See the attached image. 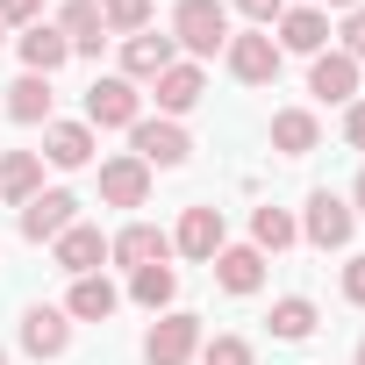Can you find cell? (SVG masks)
Wrapping results in <instances>:
<instances>
[{
	"mask_svg": "<svg viewBox=\"0 0 365 365\" xmlns=\"http://www.w3.org/2000/svg\"><path fill=\"white\" fill-rule=\"evenodd\" d=\"M237 15H251V22L265 29V22H279V15H287V0H237Z\"/></svg>",
	"mask_w": 365,
	"mask_h": 365,
	"instance_id": "d6a6232c",
	"label": "cell"
},
{
	"mask_svg": "<svg viewBox=\"0 0 365 365\" xmlns=\"http://www.w3.org/2000/svg\"><path fill=\"white\" fill-rule=\"evenodd\" d=\"M344 143L365 150V101H351V115H344Z\"/></svg>",
	"mask_w": 365,
	"mask_h": 365,
	"instance_id": "836d02e7",
	"label": "cell"
},
{
	"mask_svg": "<svg viewBox=\"0 0 365 365\" xmlns=\"http://www.w3.org/2000/svg\"><path fill=\"white\" fill-rule=\"evenodd\" d=\"M122 308V294L108 287V272H86V279H72V301H65V315H79V322H108Z\"/></svg>",
	"mask_w": 365,
	"mask_h": 365,
	"instance_id": "603a6c76",
	"label": "cell"
},
{
	"mask_svg": "<svg viewBox=\"0 0 365 365\" xmlns=\"http://www.w3.org/2000/svg\"><path fill=\"white\" fill-rule=\"evenodd\" d=\"M72 222H79V201H72L65 187H51V194L22 201V237H29V244H58Z\"/></svg>",
	"mask_w": 365,
	"mask_h": 365,
	"instance_id": "8992f818",
	"label": "cell"
},
{
	"mask_svg": "<svg viewBox=\"0 0 365 365\" xmlns=\"http://www.w3.org/2000/svg\"><path fill=\"white\" fill-rule=\"evenodd\" d=\"M336 36H344V58H351V65H358V58H365V8H351V15H344V29H336Z\"/></svg>",
	"mask_w": 365,
	"mask_h": 365,
	"instance_id": "f546056e",
	"label": "cell"
},
{
	"mask_svg": "<svg viewBox=\"0 0 365 365\" xmlns=\"http://www.w3.org/2000/svg\"><path fill=\"white\" fill-rule=\"evenodd\" d=\"M143 115H136V79H93L86 86V129H136Z\"/></svg>",
	"mask_w": 365,
	"mask_h": 365,
	"instance_id": "3957f363",
	"label": "cell"
},
{
	"mask_svg": "<svg viewBox=\"0 0 365 365\" xmlns=\"http://www.w3.org/2000/svg\"><path fill=\"white\" fill-rule=\"evenodd\" d=\"M58 36H65L79 58H93V51L108 43V22H101V8H93V0H65V15H58Z\"/></svg>",
	"mask_w": 365,
	"mask_h": 365,
	"instance_id": "ac0fdd59",
	"label": "cell"
},
{
	"mask_svg": "<svg viewBox=\"0 0 365 365\" xmlns=\"http://www.w3.org/2000/svg\"><path fill=\"white\" fill-rule=\"evenodd\" d=\"M222 58H230V72H237L244 86H272V79H279V43H272V29L230 36V43H222Z\"/></svg>",
	"mask_w": 365,
	"mask_h": 365,
	"instance_id": "5b68a950",
	"label": "cell"
},
{
	"mask_svg": "<svg viewBox=\"0 0 365 365\" xmlns=\"http://www.w3.org/2000/svg\"><path fill=\"white\" fill-rule=\"evenodd\" d=\"M93 8H101V22L115 36H143L150 29V0H93Z\"/></svg>",
	"mask_w": 365,
	"mask_h": 365,
	"instance_id": "83f0119b",
	"label": "cell"
},
{
	"mask_svg": "<svg viewBox=\"0 0 365 365\" xmlns=\"http://www.w3.org/2000/svg\"><path fill=\"white\" fill-rule=\"evenodd\" d=\"M165 65H179V43L172 36H122V79H158Z\"/></svg>",
	"mask_w": 365,
	"mask_h": 365,
	"instance_id": "5bb4252c",
	"label": "cell"
},
{
	"mask_svg": "<svg viewBox=\"0 0 365 365\" xmlns=\"http://www.w3.org/2000/svg\"><path fill=\"white\" fill-rule=\"evenodd\" d=\"M65 344H72L65 308H29V315H22V351H29V358H65Z\"/></svg>",
	"mask_w": 365,
	"mask_h": 365,
	"instance_id": "2e32d148",
	"label": "cell"
},
{
	"mask_svg": "<svg viewBox=\"0 0 365 365\" xmlns=\"http://www.w3.org/2000/svg\"><path fill=\"white\" fill-rule=\"evenodd\" d=\"M201 365H251V344L244 336H215V344H201Z\"/></svg>",
	"mask_w": 365,
	"mask_h": 365,
	"instance_id": "f1b7e54d",
	"label": "cell"
},
{
	"mask_svg": "<svg viewBox=\"0 0 365 365\" xmlns=\"http://www.w3.org/2000/svg\"><path fill=\"white\" fill-rule=\"evenodd\" d=\"M129 143H136V158H143V165H165V172L194 158L187 129H179V122H165V115H158V122H136V129H129Z\"/></svg>",
	"mask_w": 365,
	"mask_h": 365,
	"instance_id": "ba28073f",
	"label": "cell"
},
{
	"mask_svg": "<svg viewBox=\"0 0 365 365\" xmlns=\"http://www.w3.org/2000/svg\"><path fill=\"white\" fill-rule=\"evenodd\" d=\"M0 22H8V29H29V22H43V0H0Z\"/></svg>",
	"mask_w": 365,
	"mask_h": 365,
	"instance_id": "4dcf8cb0",
	"label": "cell"
},
{
	"mask_svg": "<svg viewBox=\"0 0 365 365\" xmlns=\"http://www.w3.org/2000/svg\"><path fill=\"white\" fill-rule=\"evenodd\" d=\"M315 143H322V129H315L308 108H279V115H272V150H279V158H308Z\"/></svg>",
	"mask_w": 365,
	"mask_h": 365,
	"instance_id": "7402d4cb",
	"label": "cell"
},
{
	"mask_svg": "<svg viewBox=\"0 0 365 365\" xmlns=\"http://www.w3.org/2000/svg\"><path fill=\"white\" fill-rule=\"evenodd\" d=\"M172 43L187 58H215L230 43V8L222 0H179L172 8Z\"/></svg>",
	"mask_w": 365,
	"mask_h": 365,
	"instance_id": "6da1fadb",
	"label": "cell"
},
{
	"mask_svg": "<svg viewBox=\"0 0 365 365\" xmlns=\"http://www.w3.org/2000/svg\"><path fill=\"white\" fill-rule=\"evenodd\" d=\"M172 251L194 258V265H215V251H222V208H187V215H179Z\"/></svg>",
	"mask_w": 365,
	"mask_h": 365,
	"instance_id": "9c48e42d",
	"label": "cell"
},
{
	"mask_svg": "<svg viewBox=\"0 0 365 365\" xmlns=\"http://www.w3.org/2000/svg\"><path fill=\"white\" fill-rule=\"evenodd\" d=\"M215 279H222L230 294H258V279H265V251H251V244H222V251H215Z\"/></svg>",
	"mask_w": 365,
	"mask_h": 365,
	"instance_id": "ffe728a7",
	"label": "cell"
},
{
	"mask_svg": "<svg viewBox=\"0 0 365 365\" xmlns=\"http://www.w3.org/2000/svg\"><path fill=\"white\" fill-rule=\"evenodd\" d=\"M8 115H15V122H51V79L22 72V79L8 86Z\"/></svg>",
	"mask_w": 365,
	"mask_h": 365,
	"instance_id": "cb8c5ba5",
	"label": "cell"
},
{
	"mask_svg": "<svg viewBox=\"0 0 365 365\" xmlns=\"http://www.w3.org/2000/svg\"><path fill=\"white\" fill-rule=\"evenodd\" d=\"M351 365H365V344H358V358H351Z\"/></svg>",
	"mask_w": 365,
	"mask_h": 365,
	"instance_id": "8d00e7d4",
	"label": "cell"
},
{
	"mask_svg": "<svg viewBox=\"0 0 365 365\" xmlns=\"http://www.w3.org/2000/svg\"><path fill=\"white\" fill-rule=\"evenodd\" d=\"M329 8H344V15H351V8H358V0H329Z\"/></svg>",
	"mask_w": 365,
	"mask_h": 365,
	"instance_id": "d590c367",
	"label": "cell"
},
{
	"mask_svg": "<svg viewBox=\"0 0 365 365\" xmlns=\"http://www.w3.org/2000/svg\"><path fill=\"white\" fill-rule=\"evenodd\" d=\"M194 351H201V315H187V308H165L143 336V365H187Z\"/></svg>",
	"mask_w": 365,
	"mask_h": 365,
	"instance_id": "7a4b0ae2",
	"label": "cell"
},
{
	"mask_svg": "<svg viewBox=\"0 0 365 365\" xmlns=\"http://www.w3.org/2000/svg\"><path fill=\"white\" fill-rule=\"evenodd\" d=\"M65 58H72V43H65V36H58L51 22H29V29H22V65H29L36 79H51V72H58Z\"/></svg>",
	"mask_w": 365,
	"mask_h": 365,
	"instance_id": "44dd1931",
	"label": "cell"
},
{
	"mask_svg": "<svg viewBox=\"0 0 365 365\" xmlns=\"http://www.w3.org/2000/svg\"><path fill=\"white\" fill-rule=\"evenodd\" d=\"M0 43H8V22H0Z\"/></svg>",
	"mask_w": 365,
	"mask_h": 365,
	"instance_id": "74e56055",
	"label": "cell"
},
{
	"mask_svg": "<svg viewBox=\"0 0 365 365\" xmlns=\"http://www.w3.org/2000/svg\"><path fill=\"white\" fill-rule=\"evenodd\" d=\"M150 86H158V108H165V122H172V115H187V108H194V101L208 93V79H201V65H194V58L165 65V72H158Z\"/></svg>",
	"mask_w": 365,
	"mask_h": 365,
	"instance_id": "7c38bea8",
	"label": "cell"
},
{
	"mask_svg": "<svg viewBox=\"0 0 365 365\" xmlns=\"http://www.w3.org/2000/svg\"><path fill=\"white\" fill-rule=\"evenodd\" d=\"M101 201H108V208H143V201H150V165H143L136 150L101 165Z\"/></svg>",
	"mask_w": 365,
	"mask_h": 365,
	"instance_id": "52a82bcc",
	"label": "cell"
},
{
	"mask_svg": "<svg viewBox=\"0 0 365 365\" xmlns=\"http://www.w3.org/2000/svg\"><path fill=\"white\" fill-rule=\"evenodd\" d=\"M43 194V158L36 150H8V158H0V201H36Z\"/></svg>",
	"mask_w": 365,
	"mask_h": 365,
	"instance_id": "d6986e66",
	"label": "cell"
},
{
	"mask_svg": "<svg viewBox=\"0 0 365 365\" xmlns=\"http://www.w3.org/2000/svg\"><path fill=\"white\" fill-rule=\"evenodd\" d=\"M51 251H58V272L86 279V272H101V258H108V237H101L93 222H72V230H65V237H58Z\"/></svg>",
	"mask_w": 365,
	"mask_h": 365,
	"instance_id": "8fae6325",
	"label": "cell"
},
{
	"mask_svg": "<svg viewBox=\"0 0 365 365\" xmlns=\"http://www.w3.org/2000/svg\"><path fill=\"white\" fill-rule=\"evenodd\" d=\"M0 365H8V351H0Z\"/></svg>",
	"mask_w": 365,
	"mask_h": 365,
	"instance_id": "f35d334b",
	"label": "cell"
},
{
	"mask_svg": "<svg viewBox=\"0 0 365 365\" xmlns=\"http://www.w3.org/2000/svg\"><path fill=\"white\" fill-rule=\"evenodd\" d=\"M272 336H279V344H301V336H315V301H308V294H287V301H272Z\"/></svg>",
	"mask_w": 365,
	"mask_h": 365,
	"instance_id": "484cf974",
	"label": "cell"
},
{
	"mask_svg": "<svg viewBox=\"0 0 365 365\" xmlns=\"http://www.w3.org/2000/svg\"><path fill=\"white\" fill-rule=\"evenodd\" d=\"M351 230H358L351 201H336L329 187H322V194H308V215H301V237H308L315 251H344V244H351Z\"/></svg>",
	"mask_w": 365,
	"mask_h": 365,
	"instance_id": "277c9868",
	"label": "cell"
},
{
	"mask_svg": "<svg viewBox=\"0 0 365 365\" xmlns=\"http://www.w3.org/2000/svg\"><path fill=\"white\" fill-rule=\"evenodd\" d=\"M43 158H51L58 172H79V165L93 158V129H86V122H43Z\"/></svg>",
	"mask_w": 365,
	"mask_h": 365,
	"instance_id": "e0dca14e",
	"label": "cell"
},
{
	"mask_svg": "<svg viewBox=\"0 0 365 365\" xmlns=\"http://www.w3.org/2000/svg\"><path fill=\"white\" fill-rule=\"evenodd\" d=\"M294 237H301V230H294L287 208H258V215H251V251H287Z\"/></svg>",
	"mask_w": 365,
	"mask_h": 365,
	"instance_id": "4316f807",
	"label": "cell"
},
{
	"mask_svg": "<svg viewBox=\"0 0 365 365\" xmlns=\"http://www.w3.org/2000/svg\"><path fill=\"white\" fill-rule=\"evenodd\" d=\"M322 43H329V15H322V8H287V15H279V58H287V51L322 58Z\"/></svg>",
	"mask_w": 365,
	"mask_h": 365,
	"instance_id": "4fadbf2b",
	"label": "cell"
},
{
	"mask_svg": "<svg viewBox=\"0 0 365 365\" xmlns=\"http://www.w3.org/2000/svg\"><path fill=\"white\" fill-rule=\"evenodd\" d=\"M344 301H351V308H365V251L344 265Z\"/></svg>",
	"mask_w": 365,
	"mask_h": 365,
	"instance_id": "1f68e13d",
	"label": "cell"
},
{
	"mask_svg": "<svg viewBox=\"0 0 365 365\" xmlns=\"http://www.w3.org/2000/svg\"><path fill=\"white\" fill-rule=\"evenodd\" d=\"M351 215H365V172H358V187H351Z\"/></svg>",
	"mask_w": 365,
	"mask_h": 365,
	"instance_id": "e575fe53",
	"label": "cell"
},
{
	"mask_svg": "<svg viewBox=\"0 0 365 365\" xmlns=\"http://www.w3.org/2000/svg\"><path fill=\"white\" fill-rule=\"evenodd\" d=\"M129 294H136V301L158 315V308H172V294H179V272H172V265H136V272H129Z\"/></svg>",
	"mask_w": 365,
	"mask_h": 365,
	"instance_id": "d4e9b609",
	"label": "cell"
},
{
	"mask_svg": "<svg viewBox=\"0 0 365 365\" xmlns=\"http://www.w3.org/2000/svg\"><path fill=\"white\" fill-rule=\"evenodd\" d=\"M308 93H322V101L351 108V101H358V65H351L344 51H322V58L308 65Z\"/></svg>",
	"mask_w": 365,
	"mask_h": 365,
	"instance_id": "9a60e30c",
	"label": "cell"
},
{
	"mask_svg": "<svg viewBox=\"0 0 365 365\" xmlns=\"http://www.w3.org/2000/svg\"><path fill=\"white\" fill-rule=\"evenodd\" d=\"M108 258L129 265V272H136V265H165V258H172V237H165L158 222H129L122 237H108Z\"/></svg>",
	"mask_w": 365,
	"mask_h": 365,
	"instance_id": "30bf717a",
	"label": "cell"
}]
</instances>
